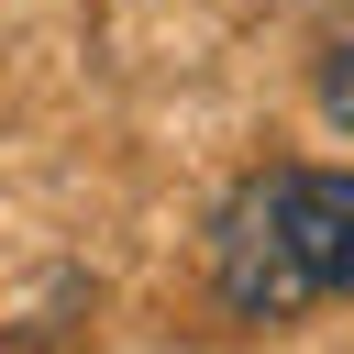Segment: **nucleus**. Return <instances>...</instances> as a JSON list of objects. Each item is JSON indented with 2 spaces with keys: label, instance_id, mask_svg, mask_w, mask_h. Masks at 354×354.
<instances>
[{
  "label": "nucleus",
  "instance_id": "obj_1",
  "mask_svg": "<svg viewBox=\"0 0 354 354\" xmlns=\"http://www.w3.org/2000/svg\"><path fill=\"white\" fill-rule=\"evenodd\" d=\"M210 277L243 321H299L310 299H332L354 277V177H332V166L243 177L210 232Z\"/></svg>",
  "mask_w": 354,
  "mask_h": 354
}]
</instances>
